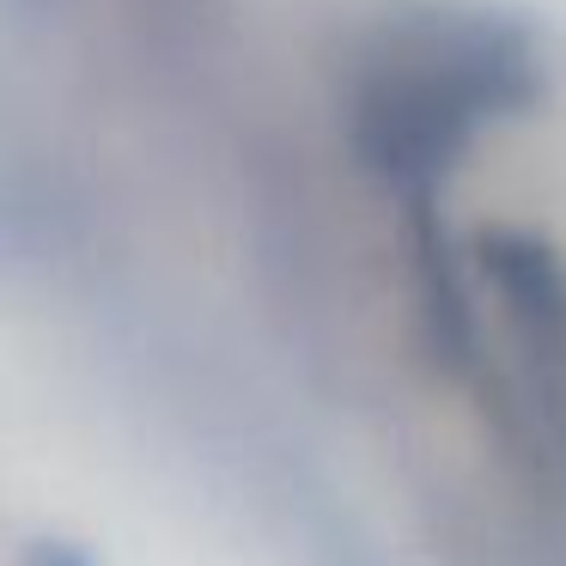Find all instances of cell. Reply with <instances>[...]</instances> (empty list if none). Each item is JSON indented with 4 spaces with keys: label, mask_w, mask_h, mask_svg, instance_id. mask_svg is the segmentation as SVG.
I'll list each match as a JSON object with an SVG mask.
<instances>
[{
    "label": "cell",
    "mask_w": 566,
    "mask_h": 566,
    "mask_svg": "<svg viewBox=\"0 0 566 566\" xmlns=\"http://www.w3.org/2000/svg\"><path fill=\"white\" fill-rule=\"evenodd\" d=\"M31 566H86V554H80V548H62V542H50V548L31 554Z\"/></svg>",
    "instance_id": "obj_1"
}]
</instances>
